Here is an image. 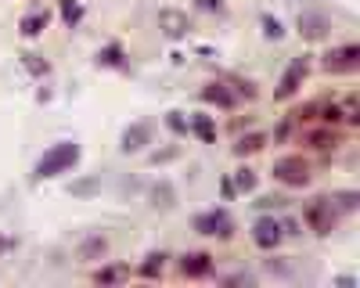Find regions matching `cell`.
Here are the masks:
<instances>
[{
	"mask_svg": "<svg viewBox=\"0 0 360 288\" xmlns=\"http://www.w3.org/2000/svg\"><path fill=\"white\" fill-rule=\"evenodd\" d=\"M159 29L169 37V40H180V37H188V15L184 11H176V8H166V11H159Z\"/></svg>",
	"mask_w": 360,
	"mask_h": 288,
	"instance_id": "30bf717a",
	"label": "cell"
},
{
	"mask_svg": "<svg viewBox=\"0 0 360 288\" xmlns=\"http://www.w3.org/2000/svg\"><path fill=\"white\" fill-rule=\"evenodd\" d=\"M25 65L33 69L37 76H44V72H47V62H40V54H25Z\"/></svg>",
	"mask_w": 360,
	"mask_h": 288,
	"instance_id": "83f0119b",
	"label": "cell"
},
{
	"mask_svg": "<svg viewBox=\"0 0 360 288\" xmlns=\"http://www.w3.org/2000/svg\"><path fill=\"white\" fill-rule=\"evenodd\" d=\"M15 249V242L11 238H4V235H0V252H11Z\"/></svg>",
	"mask_w": 360,
	"mask_h": 288,
	"instance_id": "f546056e",
	"label": "cell"
},
{
	"mask_svg": "<svg viewBox=\"0 0 360 288\" xmlns=\"http://www.w3.org/2000/svg\"><path fill=\"white\" fill-rule=\"evenodd\" d=\"M188 130H191V133H195L202 144H213V140H217V123L209 119V115H202V112L188 119Z\"/></svg>",
	"mask_w": 360,
	"mask_h": 288,
	"instance_id": "5bb4252c",
	"label": "cell"
},
{
	"mask_svg": "<svg viewBox=\"0 0 360 288\" xmlns=\"http://www.w3.org/2000/svg\"><path fill=\"white\" fill-rule=\"evenodd\" d=\"M307 144H310V148H317V152L335 148V144H339V133L332 130V123H328V126H321V130H310V133H307Z\"/></svg>",
	"mask_w": 360,
	"mask_h": 288,
	"instance_id": "9a60e30c",
	"label": "cell"
},
{
	"mask_svg": "<svg viewBox=\"0 0 360 288\" xmlns=\"http://www.w3.org/2000/svg\"><path fill=\"white\" fill-rule=\"evenodd\" d=\"M324 72H332V76H353L360 69V47L356 44H342V47H332L324 54V62H321Z\"/></svg>",
	"mask_w": 360,
	"mask_h": 288,
	"instance_id": "5b68a950",
	"label": "cell"
},
{
	"mask_svg": "<svg viewBox=\"0 0 360 288\" xmlns=\"http://www.w3.org/2000/svg\"><path fill=\"white\" fill-rule=\"evenodd\" d=\"M166 126H169L173 133H188V119H184L180 112H169V115H166Z\"/></svg>",
	"mask_w": 360,
	"mask_h": 288,
	"instance_id": "484cf974",
	"label": "cell"
},
{
	"mask_svg": "<svg viewBox=\"0 0 360 288\" xmlns=\"http://www.w3.org/2000/svg\"><path fill=\"white\" fill-rule=\"evenodd\" d=\"M220 191H224V198H234V195H238V191H234V184H231V181H224V184H220Z\"/></svg>",
	"mask_w": 360,
	"mask_h": 288,
	"instance_id": "f1b7e54d",
	"label": "cell"
},
{
	"mask_svg": "<svg viewBox=\"0 0 360 288\" xmlns=\"http://www.w3.org/2000/svg\"><path fill=\"white\" fill-rule=\"evenodd\" d=\"M303 220H307V227L314 230V235H332V230L339 227V206L332 198H314L303 209Z\"/></svg>",
	"mask_w": 360,
	"mask_h": 288,
	"instance_id": "277c9868",
	"label": "cell"
},
{
	"mask_svg": "<svg viewBox=\"0 0 360 288\" xmlns=\"http://www.w3.org/2000/svg\"><path fill=\"white\" fill-rule=\"evenodd\" d=\"M105 252H108V242H105L101 235L86 238V242L79 245V259H98V256H105Z\"/></svg>",
	"mask_w": 360,
	"mask_h": 288,
	"instance_id": "d6986e66",
	"label": "cell"
},
{
	"mask_svg": "<svg viewBox=\"0 0 360 288\" xmlns=\"http://www.w3.org/2000/svg\"><path fill=\"white\" fill-rule=\"evenodd\" d=\"M270 173H274V181L285 184V188H307L310 177H314V169H310V162L303 155H281Z\"/></svg>",
	"mask_w": 360,
	"mask_h": 288,
	"instance_id": "3957f363",
	"label": "cell"
},
{
	"mask_svg": "<svg viewBox=\"0 0 360 288\" xmlns=\"http://www.w3.org/2000/svg\"><path fill=\"white\" fill-rule=\"evenodd\" d=\"M328 29H332V22H328L324 15H317V11L299 15V33H303L307 40H321V37H328Z\"/></svg>",
	"mask_w": 360,
	"mask_h": 288,
	"instance_id": "8fae6325",
	"label": "cell"
},
{
	"mask_svg": "<svg viewBox=\"0 0 360 288\" xmlns=\"http://www.w3.org/2000/svg\"><path fill=\"white\" fill-rule=\"evenodd\" d=\"M195 8H198V11H209V15H224V11H227L224 0H195Z\"/></svg>",
	"mask_w": 360,
	"mask_h": 288,
	"instance_id": "d4e9b609",
	"label": "cell"
},
{
	"mask_svg": "<svg viewBox=\"0 0 360 288\" xmlns=\"http://www.w3.org/2000/svg\"><path fill=\"white\" fill-rule=\"evenodd\" d=\"M79 162V144L72 140H62V144H54V148L44 152V159L37 162V181H51V177H62V173H69L72 166Z\"/></svg>",
	"mask_w": 360,
	"mask_h": 288,
	"instance_id": "7a4b0ae2",
	"label": "cell"
},
{
	"mask_svg": "<svg viewBox=\"0 0 360 288\" xmlns=\"http://www.w3.org/2000/svg\"><path fill=\"white\" fill-rule=\"evenodd\" d=\"M256 98V86L249 79H213L202 86V101L217 108H238L242 101Z\"/></svg>",
	"mask_w": 360,
	"mask_h": 288,
	"instance_id": "6da1fadb",
	"label": "cell"
},
{
	"mask_svg": "<svg viewBox=\"0 0 360 288\" xmlns=\"http://www.w3.org/2000/svg\"><path fill=\"white\" fill-rule=\"evenodd\" d=\"M127 277H130V267H105V270L94 274L98 284H123Z\"/></svg>",
	"mask_w": 360,
	"mask_h": 288,
	"instance_id": "ffe728a7",
	"label": "cell"
},
{
	"mask_svg": "<svg viewBox=\"0 0 360 288\" xmlns=\"http://www.w3.org/2000/svg\"><path fill=\"white\" fill-rule=\"evenodd\" d=\"M231 184H234V191L249 195V191H256V173L245 166V169H238V173H234V181H231Z\"/></svg>",
	"mask_w": 360,
	"mask_h": 288,
	"instance_id": "44dd1931",
	"label": "cell"
},
{
	"mask_svg": "<svg viewBox=\"0 0 360 288\" xmlns=\"http://www.w3.org/2000/svg\"><path fill=\"white\" fill-rule=\"evenodd\" d=\"M123 62H127L123 44H108V47H101V51H98V65H105V69H119Z\"/></svg>",
	"mask_w": 360,
	"mask_h": 288,
	"instance_id": "2e32d148",
	"label": "cell"
},
{
	"mask_svg": "<svg viewBox=\"0 0 360 288\" xmlns=\"http://www.w3.org/2000/svg\"><path fill=\"white\" fill-rule=\"evenodd\" d=\"M144 144H152V123H134V126H127V133H123V152H141Z\"/></svg>",
	"mask_w": 360,
	"mask_h": 288,
	"instance_id": "7c38bea8",
	"label": "cell"
},
{
	"mask_svg": "<svg viewBox=\"0 0 360 288\" xmlns=\"http://www.w3.org/2000/svg\"><path fill=\"white\" fill-rule=\"evenodd\" d=\"M263 33H266V37H274V40H281L285 29H281V22H278V18H270V15H266V18H263Z\"/></svg>",
	"mask_w": 360,
	"mask_h": 288,
	"instance_id": "4316f807",
	"label": "cell"
},
{
	"mask_svg": "<svg viewBox=\"0 0 360 288\" xmlns=\"http://www.w3.org/2000/svg\"><path fill=\"white\" fill-rule=\"evenodd\" d=\"M332 202L339 206V213H353V209L360 206V195H356V191H335Z\"/></svg>",
	"mask_w": 360,
	"mask_h": 288,
	"instance_id": "7402d4cb",
	"label": "cell"
},
{
	"mask_svg": "<svg viewBox=\"0 0 360 288\" xmlns=\"http://www.w3.org/2000/svg\"><path fill=\"white\" fill-rule=\"evenodd\" d=\"M263 144H266V133H249V137H238V144H234V155H238V159L256 155V152H263Z\"/></svg>",
	"mask_w": 360,
	"mask_h": 288,
	"instance_id": "e0dca14e",
	"label": "cell"
},
{
	"mask_svg": "<svg viewBox=\"0 0 360 288\" xmlns=\"http://www.w3.org/2000/svg\"><path fill=\"white\" fill-rule=\"evenodd\" d=\"M195 230H198V235H205V238H220V242H227V238L234 235V216H231L227 209L198 213V216H195Z\"/></svg>",
	"mask_w": 360,
	"mask_h": 288,
	"instance_id": "8992f818",
	"label": "cell"
},
{
	"mask_svg": "<svg viewBox=\"0 0 360 288\" xmlns=\"http://www.w3.org/2000/svg\"><path fill=\"white\" fill-rule=\"evenodd\" d=\"M307 76H310V62H307V58H292L288 69H285V76L278 79V91H274V98H278V101L295 98V94H299V86L307 83Z\"/></svg>",
	"mask_w": 360,
	"mask_h": 288,
	"instance_id": "52a82bcc",
	"label": "cell"
},
{
	"mask_svg": "<svg viewBox=\"0 0 360 288\" xmlns=\"http://www.w3.org/2000/svg\"><path fill=\"white\" fill-rule=\"evenodd\" d=\"M47 22H51L47 11H29V15H22V22H18V33H22L25 40H37L44 29H47Z\"/></svg>",
	"mask_w": 360,
	"mask_h": 288,
	"instance_id": "4fadbf2b",
	"label": "cell"
},
{
	"mask_svg": "<svg viewBox=\"0 0 360 288\" xmlns=\"http://www.w3.org/2000/svg\"><path fill=\"white\" fill-rule=\"evenodd\" d=\"M162 267H166V252H148V259L141 263V277H162Z\"/></svg>",
	"mask_w": 360,
	"mask_h": 288,
	"instance_id": "ac0fdd59",
	"label": "cell"
},
{
	"mask_svg": "<svg viewBox=\"0 0 360 288\" xmlns=\"http://www.w3.org/2000/svg\"><path fill=\"white\" fill-rule=\"evenodd\" d=\"M180 274L198 281V277H209L213 274V256L209 252H188V256H180Z\"/></svg>",
	"mask_w": 360,
	"mask_h": 288,
	"instance_id": "9c48e42d",
	"label": "cell"
},
{
	"mask_svg": "<svg viewBox=\"0 0 360 288\" xmlns=\"http://www.w3.org/2000/svg\"><path fill=\"white\" fill-rule=\"evenodd\" d=\"M79 18H83V4H79V0H62V22L72 29Z\"/></svg>",
	"mask_w": 360,
	"mask_h": 288,
	"instance_id": "603a6c76",
	"label": "cell"
},
{
	"mask_svg": "<svg viewBox=\"0 0 360 288\" xmlns=\"http://www.w3.org/2000/svg\"><path fill=\"white\" fill-rule=\"evenodd\" d=\"M152 206H162V209L173 206V188H169V184H162V188L152 191Z\"/></svg>",
	"mask_w": 360,
	"mask_h": 288,
	"instance_id": "cb8c5ba5",
	"label": "cell"
},
{
	"mask_svg": "<svg viewBox=\"0 0 360 288\" xmlns=\"http://www.w3.org/2000/svg\"><path fill=\"white\" fill-rule=\"evenodd\" d=\"M281 238H285V227H281V220H274V216H259L256 223H252V242L259 245V249H278L281 245Z\"/></svg>",
	"mask_w": 360,
	"mask_h": 288,
	"instance_id": "ba28073f",
	"label": "cell"
}]
</instances>
